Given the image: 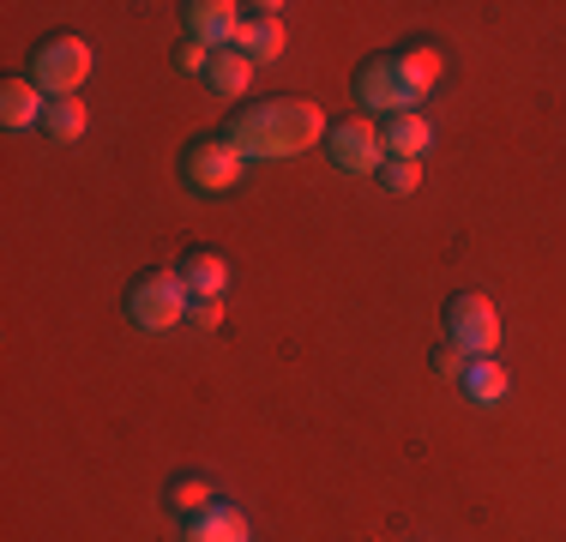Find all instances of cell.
Listing matches in <instances>:
<instances>
[{
    "mask_svg": "<svg viewBox=\"0 0 566 542\" xmlns=\"http://www.w3.org/2000/svg\"><path fill=\"white\" fill-rule=\"evenodd\" d=\"M181 24H187V37H193V43H206V49H235L241 7H229V0H187Z\"/></svg>",
    "mask_w": 566,
    "mask_h": 542,
    "instance_id": "cell-8",
    "label": "cell"
},
{
    "mask_svg": "<svg viewBox=\"0 0 566 542\" xmlns=\"http://www.w3.org/2000/svg\"><path fill=\"white\" fill-rule=\"evenodd\" d=\"M181 542H253V524L241 507L218 500V507L199 512V519H181Z\"/></svg>",
    "mask_w": 566,
    "mask_h": 542,
    "instance_id": "cell-10",
    "label": "cell"
},
{
    "mask_svg": "<svg viewBox=\"0 0 566 542\" xmlns=\"http://www.w3.org/2000/svg\"><path fill=\"white\" fill-rule=\"evenodd\" d=\"M380 187H386L392 199L416 194V187H422V163H410V157H386V169H380Z\"/></svg>",
    "mask_w": 566,
    "mask_h": 542,
    "instance_id": "cell-19",
    "label": "cell"
},
{
    "mask_svg": "<svg viewBox=\"0 0 566 542\" xmlns=\"http://www.w3.org/2000/svg\"><path fill=\"white\" fill-rule=\"evenodd\" d=\"M349 91H356L361 108H380L386 121L403 115V108H416L410 91H403V79H398V61H392V54H374V61H361L356 79H349Z\"/></svg>",
    "mask_w": 566,
    "mask_h": 542,
    "instance_id": "cell-7",
    "label": "cell"
},
{
    "mask_svg": "<svg viewBox=\"0 0 566 542\" xmlns=\"http://www.w3.org/2000/svg\"><path fill=\"white\" fill-rule=\"evenodd\" d=\"M326 139V115L307 97H272L260 108H241L229 121V145L248 163H277V157H302L307 145Z\"/></svg>",
    "mask_w": 566,
    "mask_h": 542,
    "instance_id": "cell-1",
    "label": "cell"
},
{
    "mask_svg": "<svg viewBox=\"0 0 566 542\" xmlns=\"http://www.w3.org/2000/svg\"><path fill=\"white\" fill-rule=\"evenodd\" d=\"M85 127H91V115H85V103L78 97H55L43 108V133L55 145H73V139H85Z\"/></svg>",
    "mask_w": 566,
    "mask_h": 542,
    "instance_id": "cell-17",
    "label": "cell"
},
{
    "mask_svg": "<svg viewBox=\"0 0 566 542\" xmlns=\"http://www.w3.org/2000/svg\"><path fill=\"white\" fill-rule=\"evenodd\" d=\"M218 320H223V302H218V295H193L187 325H193V332H218Z\"/></svg>",
    "mask_w": 566,
    "mask_h": 542,
    "instance_id": "cell-20",
    "label": "cell"
},
{
    "mask_svg": "<svg viewBox=\"0 0 566 542\" xmlns=\"http://www.w3.org/2000/svg\"><path fill=\"white\" fill-rule=\"evenodd\" d=\"M380 133H386V152H392V157H410V163H422L428 145H434V127H428L422 108H403V115L380 121Z\"/></svg>",
    "mask_w": 566,
    "mask_h": 542,
    "instance_id": "cell-11",
    "label": "cell"
},
{
    "mask_svg": "<svg viewBox=\"0 0 566 542\" xmlns=\"http://www.w3.org/2000/svg\"><path fill=\"white\" fill-rule=\"evenodd\" d=\"M283 19H277V7H248V19H241V31H235V54H248L253 66H272L277 54H283Z\"/></svg>",
    "mask_w": 566,
    "mask_h": 542,
    "instance_id": "cell-9",
    "label": "cell"
},
{
    "mask_svg": "<svg viewBox=\"0 0 566 542\" xmlns=\"http://www.w3.org/2000/svg\"><path fill=\"white\" fill-rule=\"evenodd\" d=\"M447 337H452V350H464L470 362L494 356V344H501V314H494L489 295H476V290L452 295L447 302Z\"/></svg>",
    "mask_w": 566,
    "mask_h": 542,
    "instance_id": "cell-4",
    "label": "cell"
},
{
    "mask_svg": "<svg viewBox=\"0 0 566 542\" xmlns=\"http://www.w3.org/2000/svg\"><path fill=\"white\" fill-rule=\"evenodd\" d=\"M24 79H31L49 103L73 97V91L91 79V43H85V37H49V43H36L31 73H24Z\"/></svg>",
    "mask_w": 566,
    "mask_h": 542,
    "instance_id": "cell-3",
    "label": "cell"
},
{
    "mask_svg": "<svg viewBox=\"0 0 566 542\" xmlns=\"http://www.w3.org/2000/svg\"><path fill=\"white\" fill-rule=\"evenodd\" d=\"M127 320L139 325V332H169V325L187 320V308H193V295H187V283L175 278V271H145V278L127 283Z\"/></svg>",
    "mask_w": 566,
    "mask_h": 542,
    "instance_id": "cell-2",
    "label": "cell"
},
{
    "mask_svg": "<svg viewBox=\"0 0 566 542\" xmlns=\"http://www.w3.org/2000/svg\"><path fill=\"white\" fill-rule=\"evenodd\" d=\"M506 386H512V374H506L494 356L470 362V368H464V379H458V392H464V398L476 404V410H494V404L506 398Z\"/></svg>",
    "mask_w": 566,
    "mask_h": 542,
    "instance_id": "cell-15",
    "label": "cell"
},
{
    "mask_svg": "<svg viewBox=\"0 0 566 542\" xmlns=\"http://www.w3.org/2000/svg\"><path fill=\"white\" fill-rule=\"evenodd\" d=\"M206 85L218 91V97H241V91L253 85V61H248V54H235V49H218V54H211Z\"/></svg>",
    "mask_w": 566,
    "mask_h": 542,
    "instance_id": "cell-16",
    "label": "cell"
},
{
    "mask_svg": "<svg viewBox=\"0 0 566 542\" xmlns=\"http://www.w3.org/2000/svg\"><path fill=\"white\" fill-rule=\"evenodd\" d=\"M175 278L187 283V295H223V290H229V265H223V253H211V248L181 253Z\"/></svg>",
    "mask_w": 566,
    "mask_h": 542,
    "instance_id": "cell-13",
    "label": "cell"
},
{
    "mask_svg": "<svg viewBox=\"0 0 566 542\" xmlns=\"http://www.w3.org/2000/svg\"><path fill=\"white\" fill-rule=\"evenodd\" d=\"M43 108H49V97L31 85V79H7V85H0V121H7L12 133L43 127Z\"/></svg>",
    "mask_w": 566,
    "mask_h": 542,
    "instance_id": "cell-12",
    "label": "cell"
},
{
    "mask_svg": "<svg viewBox=\"0 0 566 542\" xmlns=\"http://www.w3.org/2000/svg\"><path fill=\"white\" fill-rule=\"evenodd\" d=\"M392 61H398V79H403V91H410V103H422L428 91L440 85V73H447V61H440V49H428V43L403 49V54H392Z\"/></svg>",
    "mask_w": 566,
    "mask_h": 542,
    "instance_id": "cell-14",
    "label": "cell"
},
{
    "mask_svg": "<svg viewBox=\"0 0 566 542\" xmlns=\"http://www.w3.org/2000/svg\"><path fill=\"white\" fill-rule=\"evenodd\" d=\"M211 54H218V49H206V43H193V37H187V43L175 49V66H181V73H199V79H206V73H211Z\"/></svg>",
    "mask_w": 566,
    "mask_h": 542,
    "instance_id": "cell-21",
    "label": "cell"
},
{
    "mask_svg": "<svg viewBox=\"0 0 566 542\" xmlns=\"http://www.w3.org/2000/svg\"><path fill=\"white\" fill-rule=\"evenodd\" d=\"M326 157L338 163L344 175H380L392 152H386V133L374 127V121L349 115V121H332L326 127Z\"/></svg>",
    "mask_w": 566,
    "mask_h": 542,
    "instance_id": "cell-5",
    "label": "cell"
},
{
    "mask_svg": "<svg viewBox=\"0 0 566 542\" xmlns=\"http://www.w3.org/2000/svg\"><path fill=\"white\" fill-rule=\"evenodd\" d=\"M181 175H187V187H199V194H229V187L248 175V157L229 145V133H211V139H193V145H187Z\"/></svg>",
    "mask_w": 566,
    "mask_h": 542,
    "instance_id": "cell-6",
    "label": "cell"
},
{
    "mask_svg": "<svg viewBox=\"0 0 566 542\" xmlns=\"http://www.w3.org/2000/svg\"><path fill=\"white\" fill-rule=\"evenodd\" d=\"M464 368H470L464 350H452V344H447V350H434V374H440V379H464Z\"/></svg>",
    "mask_w": 566,
    "mask_h": 542,
    "instance_id": "cell-22",
    "label": "cell"
},
{
    "mask_svg": "<svg viewBox=\"0 0 566 542\" xmlns=\"http://www.w3.org/2000/svg\"><path fill=\"white\" fill-rule=\"evenodd\" d=\"M169 507L181 512V519H199V512L218 507V482L211 477H175L169 482Z\"/></svg>",
    "mask_w": 566,
    "mask_h": 542,
    "instance_id": "cell-18",
    "label": "cell"
}]
</instances>
